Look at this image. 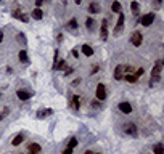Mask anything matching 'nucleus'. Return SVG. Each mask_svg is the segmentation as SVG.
<instances>
[{
	"label": "nucleus",
	"mask_w": 164,
	"mask_h": 154,
	"mask_svg": "<svg viewBox=\"0 0 164 154\" xmlns=\"http://www.w3.org/2000/svg\"><path fill=\"white\" fill-rule=\"evenodd\" d=\"M56 40H58V42H63V35H61V34H58V35H56Z\"/></svg>",
	"instance_id": "nucleus-37"
},
{
	"label": "nucleus",
	"mask_w": 164,
	"mask_h": 154,
	"mask_svg": "<svg viewBox=\"0 0 164 154\" xmlns=\"http://www.w3.org/2000/svg\"><path fill=\"white\" fill-rule=\"evenodd\" d=\"M40 151H42V148L39 143H31L27 146V154H40Z\"/></svg>",
	"instance_id": "nucleus-9"
},
{
	"label": "nucleus",
	"mask_w": 164,
	"mask_h": 154,
	"mask_svg": "<svg viewBox=\"0 0 164 154\" xmlns=\"http://www.w3.org/2000/svg\"><path fill=\"white\" fill-rule=\"evenodd\" d=\"M98 69H100V66H93V69H92V74L98 72Z\"/></svg>",
	"instance_id": "nucleus-36"
},
{
	"label": "nucleus",
	"mask_w": 164,
	"mask_h": 154,
	"mask_svg": "<svg viewBox=\"0 0 164 154\" xmlns=\"http://www.w3.org/2000/svg\"><path fill=\"white\" fill-rule=\"evenodd\" d=\"M85 26H87L88 31H93V26H95V21L92 18H87L85 19Z\"/></svg>",
	"instance_id": "nucleus-25"
},
{
	"label": "nucleus",
	"mask_w": 164,
	"mask_h": 154,
	"mask_svg": "<svg viewBox=\"0 0 164 154\" xmlns=\"http://www.w3.org/2000/svg\"><path fill=\"white\" fill-rule=\"evenodd\" d=\"M71 53H73V56H74V58H77V56H79V51H77L76 48H73V50H71Z\"/></svg>",
	"instance_id": "nucleus-33"
},
{
	"label": "nucleus",
	"mask_w": 164,
	"mask_h": 154,
	"mask_svg": "<svg viewBox=\"0 0 164 154\" xmlns=\"http://www.w3.org/2000/svg\"><path fill=\"white\" fill-rule=\"evenodd\" d=\"M31 16H32V19H36V21H40L42 16H43V13H42V10H40V8H34L32 13H31Z\"/></svg>",
	"instance_id": "nucleus-15"
},
{
	"label": "nucleus",
	"mask_w": 164,
	"mask_h": 154,
	"mask_svg": "<svg viewBox=\"0 0 164 154\" xmlns=\"http://www.w3.org/2000/svg\"><path fill=\"white\" fill-rule=\"evenodd\" d=\"M122 130H124L125 135H130V136H138V128H137V125L134 122H127V124L122 125Z\"/></svg>",
	"instance_id": "nucleus-2"
},
{
	"label": "nucleus",
	"mask_w": 164,
	"mask_h": 154,
	"mask_svg": "<svg viewBox=\"0 0 164 154\" xmlns=\"http://www.w3.org/2000/svg\"><path fill=\"white\" fill-rule=\"evenodd\" d=\"M68 29H69V31H76L77 29V19L76 18L69 19V23H68Z\"/></svg>",
	"instance_id": "nucleus-22"
},
{
	"label": "nucleus",
	"mask_w": 164,
	"mask_h": 154,
	"mask_svg": "<svg viewBox=\"0 0 164 154\" xmlns=\"http://www.w3.org/2000/svg\"><path fill=\"white\" fill-rule=\"evenodd\" d=\"M124 23H125V16L122 13H119V18H118V23H116V29H114V35H119L124 27Z\"/></svg>",
	"instance_id": "nucleus-6"
},
{
	"label": "nucleus",
	"mask_w": 164,
	"mask_h": 154,
	"mask_svg": "<svg viewBox=\"0 0 164 154\" xmlns=\"http://www.w3.org/2000/svg\"><path fill=\"white\" fill-rule=\"evenodd\" d=\"M130 10H132V15H134V16H138V13H140V5H138V2H132V3H130Z\"/></svg>",
	"instance_id": "nucleus-20"
},
{
	"label": "nucleus",
	"mask_w": 164,
	"mask_h": 154,
	"mask_svg": "<svg viewBox=\"0 0 164 154\" xmlns=\"http://www.w3.org/2000/svg\"><path fill=\"white\" fill-rule=\"evenodd\" d=\"M111 10H113V13H121V11H122V6H121V3H119V2H113V5H111Z\"/></svg>",
	"instance_id": "nucleus-23"
},
{
	"label": "nucleus",
	"mask_w": 164,
	"mask_h": 154,
	"mask_svg": "<svg viewBox=\"0 0 164 154\" xmlns=\"http://www.w3.org/2000/svg\"><path fill=\"white\" fill-rule=\"evenodd\" d=\"M19 154H23V153H19Z\"/></svg>",
	"instance_id": "nucleus-42"
},
{
	"label": "nucleus",
	"mask_w": 164,
	"mask_h": 154,
	"mask_svg": "<svg viewBox=\"0 0 164 154\" xmlns=\"http://www.w3.org/2000/svg\"><path fill=\"white\" fill-rule=\"evenodd\" d=\"M130 42H132V45H134V47H140V45H142V42H143V34L138 32V31H135V32L130 35Z\"/></svg>",
	"instance_id": "nucleus-5"
},
{
	"label": "nucleus",
	"mask_w": 164,
	"mask_h": 154,
	"mask_svg": "<svg viewBox=\"0 0 164 154\" xmlns=\"http://www.w3.org/2000/svg\"><path fill=\"white\" fill-rule=\"evenodd\" d=\"M74 2H76L77 5H81V2H82V0H74Z\"/></svg>",
	"instance_id": "nucleus-40"
},
{
	"label": "nucleus",
	"mask_w": 164,
	"mask_h": 154,
	"mask_svg": "<svg viewBox=\"0 0 164 154\" xmlns=\"http://www.w3.org/2000/svg\"><path fill=\"white\" fill-rule=\"evenodd\" d=\"M23 141H24V133H18V135H16L15 138H13L11 145H13V146H19Z\"/></svg>",
	"instance_id": "nucleus-16"
},
{
	"label": "nucleus",
	"mask_w": 164,
	"mask_h": 154,
	"mask_svg": "<svg viewBox=\"0 0 164 154\" xmlns=\"http://www.w3.org/2000/svg\"><path fill=\"white\" fill-rule=\"evenodd\" d=\"M43 2H45V0H36V6H37V8H39V6L42 5Z\"/></svg>",
	"instance_id": "nucleus-34"
},
{
	"label": "nucleus",
	"mask_w": 164,
	"mask_h": 154,
	"mask_svg": "<svg viewBox=\"0 0 164 154\" xmlns=\"http://www.w3.org/2000/svg\"><path fill=\"white\" fill-rule=\"evenodd\" d=\"M18 60L21 61L23 64H29V58H27V51H26V50H21V51H19Z\"/></svg>",
	"instance_id": "nucleus-17"
},
{
	"label": "nucleus",
	"mask_w": 164,
	"mask_h": 154,
	"mask_svg": "<svg viewBox=\"0 0 164 154\" xmlns=\"http://www.w3.org/2000/svg\"><path fill=\"white\" fill-rule=\"evenodd\" d=\"M100 32H101V40H108V19H103V21H101Z\"/></svg>",
	"instance_id": "nucleus-10"
},
{
	"label": "nucleus",
	"mask_w": 164,
	"mask_h": 154,
	"mask_svg": "<svg viewBox=\"0 0 164 154\" xmlns=\"http://www.w3.org/2000/svg\"><path fill=\"white\" fill-rule=\"evenodd\" d=\"M79 101H81V98L77 97V95H74V97L71 98V108H74V109L77 111V109H79V106H81Z\"/></svg>",
	"instance_id": "nucleus-19"
},
{
	"label": "nucleus",
	"mask_w": 164,
	"mask_h": 154,
	"mask_svg": "<svg viewBox=\"0 0 164 154\" xmlns=\"http://www.w3.org/2000/svg\"><path fill=\"white\" fill-rule=\"evenodd\" d=\"M161 6V0H155V8H159Z\"/></svg>",
	"instance_id": "nucleus-35"
},
{
	"label": "nucleus",
	"mask_w": 164,
	"mask_h": 154,
	"mask_svg": "<svg viewBox=\"0 0 164 154\" xmlns=\"http://www.w3.org/2000/svg\"><path fill=\"white\" fill-rule=\"evenodd\" d=\"M84 154H93V153H92V151H88V149H87V151H85Z\"/></svg>",
	"instance_id": "nucleus-41"
},
{
	"label": "nucleus",
	"mask_w": 164,
	"mask_h": 154,
	"mask_svg": "<svg viewBox=\"0 0 164 154\" xmlns=\"http://www.w3.org/2000/svg\"><path fill=\"white\" fill-rule=\"evenodd\" d=\"M73 72H74V67H71V66H66V67H64V76H71Z\"/></svg>",
	"instance_id": "nucleus-28"
},
{
	"label": "nucleus",
	"mask_w": 164,
	"mask_h": 154,
	"mask_svg": "<svg viewBox=\"0 0 164 154\" xmlns=\"http://www.w3.org/2000/svg\"><path fill=\"white\" fill-rule=\"evenodd\" d=\"M79 82H81V79H76V80L73 82V87H74V85H79Z\"/></svg>",
	"instance_id": "nucleus-38"
},
{
	"label": "nucleus",
	"mask_w": 164,
	"mask_h": 154,
	"mask_svg": "<svg viewBox=\"0 0 164 154\" xmlns=\"http://www.w3.org/2000/svg\"><path fill=\"white\" fill-rule=\"evenodd\" d=\"M52 114H53V109H50V108L37 111V117H39V119H43V117H47V116H52Z\"/></svg>",
	"instance_id": "nucleus-14"
},
{
	"label": "nucleus",
	"mask_w": 164,
	"mask_h": 154,
	"mask_svg": "<svg viewBox=\"0 0 164 154\" xmlns=\"http://www.w3.org/2000/svg\"><path fill=\"white\" fill-rule=\"evenodd\" d=\"M2 40H3V31L0 29V42H2Z\"/></svg>",
	"instance_id": "nucleus-39"
},
{
	"label": "nucleus",
	"mask_w": 164,
	"mask_h": 154,
	"mask_svg": "<svg viewBox=\"0 0 164 154\" xmlns=\"http://www.w3.org/2000/svg\"><path fill=\"white\" fill-rule=\"evenodd\" d=\"M119 111H121L122 114H130V112H132V106H130V103H127V101L119 103Z\"/></svg>",
	"instance_id": "nucleus-8"
},
{
	"label": "nucleus",
	"mask_w": 164,
	"mask_h": 154,
	"mask_svg": "<svg viewBox=\"0 0 164 154\" xmlns=\"http://www.w3.org/2000/svg\"><path fill=\"white\" fill-rule=\"evenodd\" d=\"M124 77V66L122 64H118L114 69V79L116 80H121V79Z\"/></svg>",
	"instance_id": "nucleus-13"
},
{
	"label": "nucleus",
	"mask_w": 164,
	"mask_h": 154,
	"mask_svg": "<svg viewBox=\"0 0 164 154\" xmlns=\"http://www.w3.org/2000/svg\"><path fill=\"white\" fill-rule=\"evenodd\" d=\"M73 151H74V149H71V148H66V149H64V151L61 153V154H73Z\"/></svg>",
	"instance_id": "nucleus-32"
},
{
	"label": "nucleus",
	"mask_w": 164,
	"mask_h": 154,
	"mask_svg": "<svg viewBox=\"0 0 164 154\" xmlns=\"http://www.w3.org/2000/svg\"><path fill=\"white\" fill-rule=\"evenodd\" d=\"M81 51L85 55V56H92V55H93V48H92L90 45H87V43H85V45H82Z\"/></svg>",
	"instance_id": "nucleus-18"
},
{
	"label": "nucleus",
	"mask_w": 164,
	"mask_h": 154,
	"mask_svg": "<svg viewBox=\"0 0 164 154\" xmlns=\"http://www.w3.org/2000/svg\"><path fill=\"white\" fill-rule=\"evenodd\" d=\"M11 16H13V18H16V19H19V21H23V23H27V21H29V16L24 15V13H21L19 10H15V11L11 13Z\"/></svg>",
	"instance_id": "nucleus-11"
},
{
	"label": "nucleus",
	"mask_w": 164,
	"mask_h": 154,
	"mask_svg": "<svg viewBox=\"0 0 164 154\" xmlns=\"http://www.w3.org/2000/svg\"><path fill=\"white\" fill-rule=\"evenodd\" d=\"M0 2H2V0H0Z\"/></svg>",
	"instance_id": "nucleus-44"
},
{
	"label": "nucleus",
	"mask_w": 164,
	"mask_h": 154,
	"mask_svg": "<svg viewBox=\"0 0 164 154\" xmlns=\"http://www.w3.org/2000/svg\"><path fill=\"white\" fill-rule=\"evenodd\" d=\"M153 153H155V154H164V146H163V143H156V145L153 146Z\"/></svg>",
	"instance_id": "nucleus-21"
},
{
	"label": "nucleus",
	"mask_w": 164,
	"mask_h": 154,
	"mask_svg": "<svg viewBox=\"0 0 164 154\" xmlns=\"http://www.w3.org/2000/svg\"><path fill=\"white\" fill-rule=\"evenodd\" d=\"M97 154H100V153H97Z\"/></svg>",
	"instance_id": "nucleus-43"
},
{
	"label": "nucleus",
	"mask_w": 164,
	"mask_h": 154,
	"mask_svg": "<svg viewBox=\"0 0 164 154\" xmlns=\"http://www.w3.org/2000/svg\"><path fill=\"white\" fill-rule=\"evenodd\" d=\"M32 95H34V92H27V90H16V97L19 98L21 101H26V100H29V98H32Z\"/></svg>",
	"instance_id": "nucleus-7"
},
{
	"label": "nucleus",
	"mask_w": 164,
	"mask_h": 154,
	"mask_svg": "<svg viewBox=\"0 0 164 154\" xmlns=\"http://www.w3.org/2000/svg\"><path fill=\"white\" fill-rule=\"evenodd\" d=\"M142 74H143V67H140V69H137V71H135V74H134V76H135L137 79H138L140 76H142Z\"/></svg>",
	"instance_id": "nucleus-30"
},
{
	"label": "nucleus",
	"mask_w": 164,
	"mask_h": 154,
	"mask_svg": "<svg viewBox=\"0 0 164 154\" xmlns=\"http://www.w3.org/2000/svg\"><path fill=\"white\" fill-rule=\"evenodd\" d=\"M18 40L21 43H26V37H24V34H18Z\"/></svg>",
	"instance_id": "nucleus-29"
},
{
	"label": "nucleus",
	"mask_w": 164,
	"mask_h": 154,
	"mask_svg": "<svg viewBox=\"0 0 164 154\" xmlns=\"http://www.w3.org/2000/svg\"><path fill=\"white\" fill-rule=\"evenodd\" d=\"M122 79H125V80H127V82H130V84H134V82L138 80V79H137V77L134 76V74H125V76L122 77Z\"/></svg>",
	"instance_id": "nucleus-26"
},
{
	"label": "nucleus",
	"mask_w": 164,
	"mask_h": 154,
	"mask_svg": "<svg viewBox=\"0 0 164 154\" xmlns=\"http://www.w3.org/2000/svg\"><path fill=\"white\" fill-rule=\"evenodd\" d=\"M92 106H93L95 109H98V108H100V103H98V100H93V101H92Z\"/></svg>",
	"instance_id": "nucleus-31"
},
{
	"label": "nucleus",
	"mask_w": 164,
	"mask_h": 154,
	"mask_svg": "<svg viewBox=\"0 0 164 154\" xmlns=\"http://www.w3.org/2000/svg\"><path fill=\"white\" fill-rule=\"evenodd\" d=\"M153 21H155V13H146V15H143L142 18H140V23L145 27H150L153 24Z\"/></svg>",
	"instance_id": "nucleus-3"
},
{
	"label": "nucleus",
	"mask_w": 164,
	"mask_h": 154,
	"mask_svg": "<svg viewBox=\"0 0 164 154\" xmlns=\"http://www.w3.org/2000/svg\"><path fill=\"white\" fill-rule=\"evenodd\" d=\"M95 95H97V100H98V101L106 100V88H105V85H103V84H98V85H97Z\"/></svg>",
	"instance_id": "nucleus-4"
},
{
	"label": "nucleus",
	"mask_w": 164,
	"mask_h": 154,
	"mask_svg": "<svg viewBox=\"0 0 164 154\" xmlns=\"http://www.w3.org/2000/svg\"><path fill=\"white\" fill-rule=\"evenodd\" d=\"M64 67H66V60H61V61H58V63L55 64L53 69L55 71H61V69H64Z\"/></svg>",
	"instance_id": "nucleus-24"
},
{
	"label": "nucleus",
	"mask_w": 164,
	"mask_h": 154,
	"mask_svg": "<svg viewBox=\"0 0 164 154\" xmlns=\"http://www.w3.org/2000/svg\"><path fill=\"white\" fill-rule=\"evenodd\" d=\"M161 71H163V61L159 60V61H156V63H155V66H153V69H151V80H150V87H151L155 82H158L159 79H161Z\"/></svg>",
	"instance_id": "nucleus-1"
},
{
	"label": "nucleus",
	"mask_w": 164,
	"mask_h": 154,
	"mask_svg": "<svg viewBox=\"0 0 164 154\" xmlns=\"http://www.w3.org/2000/svg\"><path fill=\"white\" fill-rule=\"evenodd\" d=\"M77 145H79V141H77V138H71V140H69V143H68V148L74 149Z\"/></svg>",
	"instance_id": "nucleus-27"
},
{
	"label": "nucleus",
	"mask_w": 164,
	"mask_h": 154,
	"mask_svg": "<svg viewBox=\"0 0 164 154\" xmlns=\"http://www.w3.org/2000/svg\"><path fill=\"white\" fill-rule=\"evenodd\" d=\"M101 11V6L98 2H92L90 5H88V13H92V15H98V13Z\"/></svg>",
	"instance_id": "nucleus-12"
}]
</instances>
